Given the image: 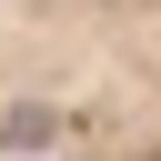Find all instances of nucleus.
<instances>
[{"label":"nucleus","mask_w":161,"mask_h":161,"mask_svg":"<svg viewBox=\"0 0 161 161\" xmlns=\"http://www.w3.org/2000/svg\"><path fill=\"white\" fill-rule=\"evenodd\" d=\"M0 151L161 161V0H0Z\"/></svg>","instance_id":"obj_1"}]
</instances>
